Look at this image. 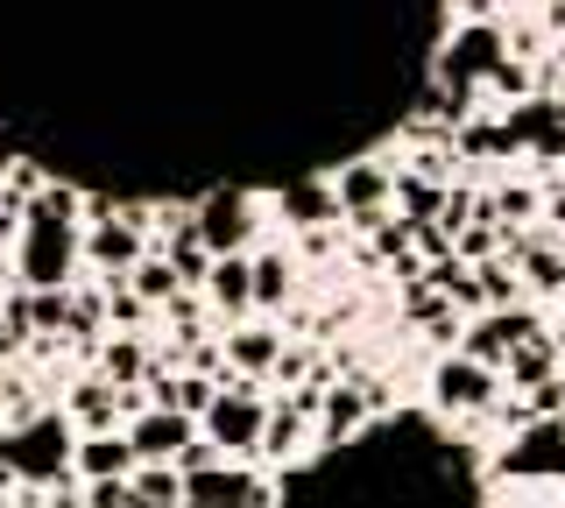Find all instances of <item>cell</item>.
Here are the masks:
<instances>
[{
  "instance_id": "cell-9",
  "label": "cell",
  "mask_w": 565,
  "mask_h": 508,
  "mask_svg": "<svg viewBox=\"0 0 565 508\" xmlns=\"http://www.w3.org/2000/svg\"><path fill=\"white\" fill-rule=\"evenodd\" d=\"M332 191H340V213L353 219V226H375L388 219V198H396V177H388L382 163H340L332 170Z\"/></svg>"
},
{
  "instance_id": "cell-3",
  "label": "cell",
  "mask_w": 565,
  "mask_h": 508,
  "mask_svg": "<svg viewBox=\"0 0 565 508\" xmlns=\"http://www.w3.org/2000/svg\"><path fill=\"white\" fill-rule=\"evenodd\" d=\"M85 261V226L78 219H22V240H14V275L35 290L71 283V269Z\"/></svg>"
},
{
  "instance_id": "cell-18",
  "label": "cell",
  "mask_w": 565,
  "mask_h": 508,
  "mask_svg": "<svg viewBox=\"0 0 565 508\" xmlns=\"http://www.w3.org/2000/svg\"><path fill=\"white\" fill-rule=\"evenodd\" d=\"M226 360L247 367V375H269V367L282 360V339L269 325H234V332H226Z\"/></svg>"
},
{
  "instance_id": "cell-6",
  "label": "cell",
  "mask_w": 565,
  "mask_h": 508,
  "mask_svg": "<svg viewBox=\"0 0 565 508\" xmlns=\"http://www.w3.org/2000/svg\"><path fill=\"white\" fill-rule=\"evenodd\" d=\"M199 234H205L212 255H234V248H247V240H255V198H247L241 177L205 184V198H199Z\"/></svg>"
},
{
  "instance_id": "cell-25",
  "label": "cell",
  "mask_w": 565,
  "mask_h": 508,
  "mask_svg": "<svg viewBox=\"0 0 565 508\" xmlns=\"http://www.w3.org/2000/svg\"><path fill=\"white\" fill-rule=\"evenodd\" d=\"M290 304V255H255V311Z\"/></svg>"
},
{
  "instance_id": "cell-2",
  "label": "cell",
  "mask_w": 565,
  "mask_h": 508,
  "mask_svg": "<svg viewBox=\"0 0 565 508\" xmlns=\"http://www.w3.org/2000/svg\"><path fill=\"white\" fill-rule=\"evenodd\" d=\"M71 410H35L22 424L0 431V460L14 466V480H35V487H57L78 473V445H71Z\"/></svg>"
},
{
  "instance_id": "cell-34",
  "label": "cell",
  "mask_w": 565,
  "mask_h": 508,
  "mask_svg": "<svg viewBox=\"0 0 565 508\" xmlns=\"http://www.w3.org/2000/svg\"><path fill=\"white\" fill-rule=\"evenodd\" d=\"M0 495H14V466L8 460H0Z\"/></svg>"
},
{
  "instance_id": "cell-26",
  "label": "cell",
  "mask_w": 565,
  "mask_h": 508,
  "mask_svg": "<svg viewBox=\"0 0 565 508\" xmlns=\"http://www.w3.org/2000/svg\"><path fill=\"white\" fill-rule=\"evenodd\" d=\"M502 367L516 375V389H537V381H552V346H544V332H537V339H516Z\"/></svg>"
},
{
  "instance_id": "cell-19",
  "label": "cell",
  "mask_w": 565,
  "mask_h": 508,
  "mask_svg": "<svg viewBox=\"0 0 565 508\" xmlns=\"http://www.w3.org/2000/svg\"><path fill=\"white\" fill-rule=\"evenodd\" d=\"M128 480H135V501H141V508H170V501H184V466H177V460H141Z\"/></svg>"
},
{
  "instance_id": "cell-28",
  "label": "cell",
  "mask_w": 565,
  "mask_h": 508,
  "mask_svg": "<svg viewBox=\"0 0 565 508\" xmlns=\"http://www.w3.org/2000/svg\"><path fill=\"white\" fill-rule=\"evenodd\" d=\"M488 85H494V93H509V99H530V72H523L516 57H502V64H494Z\"/></svg>"
},
{
  "instance_id": "cell-27",
  "label": "cell",
  "mask_w": 565,
  "mask_h": 508,
  "mask_svg": "<svg viewBox=\"0 0 565 508\" xmlns=\"http://www.w3.org/2000/svg\"><path fill=\"white\" fill-rule=\"evenodd\" d=\"M509 261H523V275L537 290H565V261H552V248H516Z\"/></svg>"
},
{
  "instance_id": "cell-20",
  "label": "cell",
  "mask_w": 565,
  "mask_h": 508,
  "mask_svg": "<svg viewBox=\"0 0 565 508\" xmlns=\"http://www.w3.org/2000/svg\"><path fill=\"white\" fill-rule=\"evenodd\" d=\"M367 417H375V396L332 389V402H326V445H347L353 431H367Z\"/></svg>"
},
{
  "instance_id": "cell-21",
  "label": "cell",
  "mask_w": 565,
  "mask_h": 508,
  "mask_svg": "<svg viewBox=\"0 0 565 508\" xmlns=\"http://www.w3.org/2000/svg\"><path fill=\"white\" fill-rule=\"evenodd\" d=\"M99 375H106V381H120V389H141V381L156 375V367H149V346H141V339H114V346H99Z\"/></svg>"
},
{
  "instance_id": "cell-16",
  "label": "cell",
  "mask_w": 565,
  "mask_h": 508,
  "mask_svg": "<svg viewBox=\"0 0 565 508\" xmlns=\"http://www.w3.org/2000/svg\"><path fill=\"white\" fill-rule=\"evenodd\" d=\"M141 466V452H135V437L128 431H93V437H78V473L85 480H106V473H135Z\"/></svg>"
},
{
  "instance_id": "cell-10",
  "label": "cell",
  "mask_w": 565,
  "mask_h": 508,
  "mask_svg": "<svg viewBox=\"0 0 565 508\" xmlns=\"http://www.w3.org/2000/svg\"><path fill=\"white\" fill-rule=\"evenodd\" d=\"M141 255H149V240H141V213H135V205L85 226V261H93L99 275H128Z\"/></svg>"
},
{
  "instance_id": "cell-13",
  "label": "cell",
  "mask_w": 565,
  "mask_h": 508,
  "mask_svg": "<svg viewBox=\"0 0 565 508\" xmlns=\"http://www.w3.org/2000/svg\"><path fill=\"white\" fill-rule=\"evenodd\" d=\"M191 431H199V417L177 410V402H149V410H135V424H128L141 460H177V452L191 445Z\"/></svg>"
},
{
  "instance_id": "cell-12",
  "label": "cell",
  "mask_w": 565,
  "mask_h": 508,
  "mask_svg": "<svg viewBox=\"0 0 565 508\" xmlns=\"http://www.w3.org/2000/svg\"><path fill=\"white\" fill-rule=\"evenodd\" d=\"M276 205H282V219H290L297 234L347 219V213H340V191H332V177H318V170H297V177H282V184H276Z\"/></svg>"
},
{
  "instance_id": "cell-15",
  "label": "cell",
  "mask_w": 565,
  "mask_h": 508,
  "mask_svg": "<svg viewBox=\"0 0 565 508\" xmlns=\"http://www.w3.org/2000/svg\"><path fill=\"white\" fill-rule=\"evenodd\" d=\"M205 296L226 311V318H247L255 311V255H220L212 261V275H205Z\"/></svg>"
},
{
  "instance_id": "cell-30",
  "label": "cell",
  "mask_w": 565,
  "mask_h": 508,
  "mask_svg": "<svg viewBox=\"0 0 565 508\" xmlns=\"http://www.w3.org/2000/svg\"><path fill=\"white\" fill-rule=\"evenodd\" d=\"M494 248V226H459V261H488Z\"/></svg>"
},
{
  "instance_id": "cell-5",
  "label": "cell",
  "mask_w": 565,
  "mask_h": 508,
  "mask_svg": "<svg viewBox=\"0 0 565 508\" xmlns=\"http://www.w3.org/2000/svg\"><path fill=\"white\" fill-rule=\"evenodd\" d=\"M502 57H509L502 22H467L446 50H438V85H452V93H473V85H488V72H494Z\"/></svg>"
},
{
  "instance_id": "cell-32",
  "label": "cell",
  "mask_w": 565,
  "mask_h": 508,
  "mask_svg": "<svg viewBox=\"0 0 565 508\" xmlns=\"http://www.w3.org/2000/svg\"><path fill=\"white\" fill-rule=\"evenodd\" d=\"M544 85H552V93H558V99H565V57H558V64H552V72H544Z\"/></svg>"
},
{
  "instance_id": "cell-22",
  "label": "cell",
  "mask_w": 565,
  "mask_h": 508,
  "mask_svg": "<svg viewBox=\"0 0 565 508\" xmlns=\"http://www.w3.org/2000/svg\"><path fill=\"white\" fill-rule=\"evenodd\" d=\"M396 198H403V219L431 226L438 213H446V184L431 177V170H411V177H396Z\"/></svg>"
},
{
  "instance_id": "cell-7",
  "label": "cell",
  "mask_w": 565,
  "mask_h": 508,
  "mask_svg": "<svg viewBox=\"0 0 565 508\" xmlns=\"http://www.w3.org/2000/svg\"><path fill=\"white\" fill-rule=\"evenodd\" d=\"M509 480H565V424L558 417H523L516 445L502 452Z\"/></svg>"
},
{
  "instance_id": "cell-23",
  "label": "cell",
  "mask_w": 565,
  "mask_h": 508,
  "mask_svg": "<svg viewBox=\"0 0 565 508\" xmlns=\"http://www.w3.org/2000/svg\"><path fill=\"white\" fill-rule=\"evenodd\" d=\"M305 417H311V396L305 402H276V410H269V431H262V452H269V460H290L297 437H305Z\"/></svg>"
},
{
  "instance_id": "cell-11",
  "label": "cell",
  "mask_w": 565,
  "mask_h": 508,
  "mask_svg": "<svg viewBox=\"0 0 565 508\" xmlns=\"http://www.w3.org/2000/svg\"><path fill=\"white\" fill-rule=\"evenodd\" d=\"M184 501L191 508H255V501H276V495L247 466H199V473H184Z\"/></svg>"
},
{
  "instance_id": "cell-33",
  "label": "cell",
  "mask_w": 565,
  "mask_h": 508,
  "mask_svg": "<svg viewBox=\"0 0 565 508\" xmlns=\"http://www.w3.org/2000/svg\"><path fill=\"white\" fill-rule=\"evenodd\" d=\"M452 8H467V14H494L502 0H452Z\"/></svg>"
},
{
  "instance_id": "cell-31",
  "label": "cell",
  "mask_w": 565,
  "mask_h": 508,
  "mask_svg": "<svg viewBox=\"0 0 565 508\" xmlns=\"http://www.w3.org/2000/svg\"><path fill=\"white\" fill-rule=\"evenodd\" d=\"M14 346H22V332H14V318H8V304H0V360H8Z\"/></svg>"
},
{
  "instance_id": "cell-17",
  "label": "cell",
  "mask_w": 565,
  "mask_h": 508,
  "mask_svg": "<svg viewBox=\"0 0 565 508\" xmlns=\"http://www.w3.org/2000/svg\"><path fill=\"white\" fill-rule=\"evenodd\" d=\"M120 410H128V396H120V381H85V389H71V417H78L85 431H114Z\"/></svg>"
},
{
  "instance_id": "cell-8",
  "label": "cell",
  "mask_w": 565,
  "mask_h": 508,
  "mask_svg": "<svg viewBox=\"0 0 565 508\" xmlns=\"http://www.w3.org/2000/svg\"><path fill=\"white\" fill-rule=\"evenodd\" d=\"M494 367L488 360H473V354H452V360H438L431 367V402L438 410H467V417H488L494 410Z\"/></svg>"
},
{
  "instance_id": "cell-29",
  "label": "cell",
  "mask_w": 565,
  "mask_h": 508,
  "mask_svg": "<svg viewBox=\"0 0 565 508\" xmlns=\"http://www.w3.org/2000/svg\"><path fill=\"white\" fill-rule=\"evenodd\" d=\"M530 213H537V191H523V184L494 191V219H530Z\"/></svg>"
},
{
  "instance_id": "cell-24",
  "label": "cell",
  "mask_w": 565,
  "mask_h": 508,
  "mask_svg": "<svg viewBox=\"0 0 565 508\" xmlns=\"http://www.w3.org/2000/svg\"><path fill=\"white\" fill-rule=\"evenodd\" d=\"M128 283L149 296V304H170V296L184 290V275H177V261H170V255H141L135 269H128Z\"/></svg>"
},
{
  "instance_id": "cell-4",
  "label": "cell",
  "mask_w": 565,
  "mask_h": 508,
  "mask_svg": "<svg viewBox=\"0 0 565 508\" xmlns=\"http://www.w3.org/2000/svg\"><path fill=\"white\" fill-rule=\"evenodd\" d=\"M199 424H205V437H212L220 452H234V460H255V452H262V431H269V402L247 389V381H234V389L212 396V410L199 417Z\"/></svg>"
},
{
  "instance_id": "cell-14",
  "label": "cell",
  "mask_w": 565,
  "mask_h": 508,
  "mask_svg": "<svg viewBox=\"0 0 565 508\" xmlns=\"http://www.w3.org/2000/svg\"><path fill=\"white\" fill-rule=\"evenodd\" d=\"M509 149H537V155H565V99H523L516 114L502 120Z\"/></svg>"
},
{
  "instance_id": "cell-1",
  "label": "cell",
  "mask_w": 565,
  "mask_h": 508,
  "mask_svg": "<svg viewBox=\"0 0 565 508\" xmlns=\"http://www.w3.org/2000/svg\"><path fill=\"white\" fill-rule=\"evenodd\" d=\"M459 495L473 501V452L446 445L431 417H388V424L353 431L347 445H326L311 466L282 473L276 501H424Z\"/></svg>"
}]
</instances>
